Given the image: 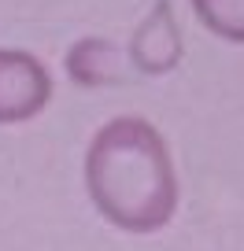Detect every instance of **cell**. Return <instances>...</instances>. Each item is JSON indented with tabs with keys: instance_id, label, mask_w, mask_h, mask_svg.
Returning <instances> with one entry per match:
<instances>
[{
	"instance_id": "1",
	"label": "cell",
	"mask_w": 244,
	"mask_h": 251,
	"mask_svg": "<svg viewBox=\"0 0 244 251\" xmlns=\"http://www.w3.org/2000/svg\"><path fill=\"white\" fill-rule=\"evenodd\" d=\"M85 196L111 229L152 236L178 214V170L166 137L141 115H115L89 137Z\"/></svg>"
},
{
	"instance_id": "2",
	"label": "cell",
	"mask_w": 244,
	"mask_h": 251,
	"mask_svg": "<svg viewBox=\"0 0 244 251\" xmlns=\"http://www.w3.org/2000/svg\"><path fill=\"white\" fill-rule=\"evenodd\" d=\"M52 74L26 48H0V126H23L52 103Z\"/></svg>"
},
{
	"instance_id": "3",
	"label": "cell",
	"mask_w": 244,
	"mask_h": 251,
	"mask_svg": "<svg viewBox=\"0 0 244 251\" xmlns=\"http://www.w3.org/2000/svg\"><path fill=\"white\" fill-rule=\"evenodd\" d=\"M126 59L144 78L170 74L181 63V30H178V19H174V8L166 0H156L152 11L137 23L130 48H126Z\"/></svg>"
},
{
	"instance_id": "4",
	"label": "cell",
	"mask_w": 244,
	"mask_h": 251,
	"mask_svg": "<svg viewBox=\"0 0 244 251\" xmlns=\"http://www.w3.org/2000/svg\"><path fill=\"white\" fill-rule=\"evenodd\" d=\"M126 52L108 37H81L67 48L63 55V67H67V78L81 89H104V85H115L122 81V71H126Z\"/></svg>"
},
{
	"instance_id": "5",
	"label": "cell",
	"mask_w": 244,
	"mask_h": 251,
	"mask_svg": "<svg viewBox=\"0 0 244 251\" xmlns=\"http://www.w3.org/2000/svg\"><path fill=\"white\" fill-rule=\"evenodd\" d=\"M204 30L229 45H244V0H189Z\"/></svg>"
}]
</instances>
